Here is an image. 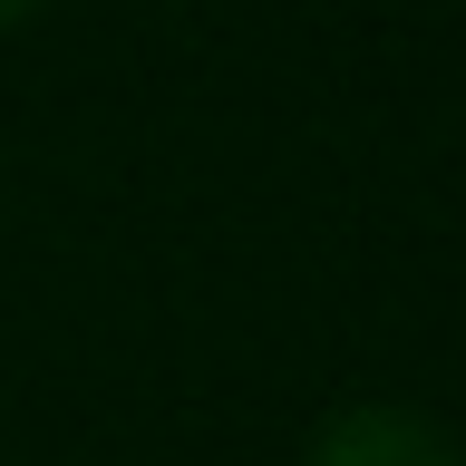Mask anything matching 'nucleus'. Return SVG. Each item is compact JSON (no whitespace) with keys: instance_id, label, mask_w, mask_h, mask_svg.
<instances>
[{"instance_id":"f257e3e1","label":"nucleus","mask_w":466,"mask_h":466,"mask_svg":"<svg viewBox=\"0 0 466 466\" xmlns=\"http://www.w3.org/2000/svg\"><path fill=\"white\" fill-rule=\"evenodd\" d=\"M301 466H466V447L408 399H350L311 428Z\"/></svg>"},{"instance_id":"f03ea898","label":"nucleus","mask_w":466,"mask_h":466,"mask_svg":"<svg viewBox=\"0 0 466 466\" xmlns=\"http://www.w3.org/2000/svg\"><path fill=\"white\" fill-rule=\"evenodd\" d=\"M29 10H39V0H0V39H10V29H20Z\"/></svg>"}]
</instances>
